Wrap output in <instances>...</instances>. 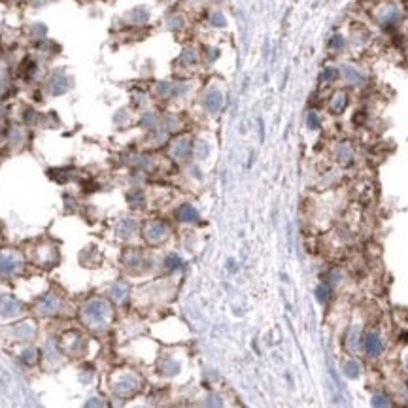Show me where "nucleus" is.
<instances>
[{
  "label": "nucleus",
  "instance_id": "obj_1",
  "mask_svg": "<svg viewBox=\"0 0 408 408\" xmlns=\"http://www.w3.org/2000/svg\"><path fill=\"white\" fill-rule=\"evenodd\" d=\"M363 346H365V351H367L368 356H378L380 351H382V348H384V342H382V338L376 332H370V335L365 337Z\"/></svg>",
  "mask_w": 408,
  "mask_h": 408
},
{
  "label": "nucleus",
  "instance_id": "obj_2",
  "mask_svg": "<svg viewBox=\"0 0 408 408\" xmlns=\"http://www.w3.org/2000/svg\"><path fill=\"white\" fill-rule=\"evenodd\" d=\"M346 104V97L342 93H338L337 97H332V102H331V108L335 112H340L342 108H344Z\"/></svg>",
  "mask_w": 408,
  "mask_h": 408
},
{
  "label": "nucleus",
  "instance_id": "obj_3",
  "mask_svg": "<svg viewBox=\"0 0 408 408\" xmlns=\"http://www.w3.org/2000/svg\"><path fill=\"white\" fill-rule=\"evenodd\" d=\"M180 217L181 219H186V221H191V219L197 217V212L193 210L191 206H183V208L180 210Z\"/></svg>",
  "mask_w": 408,
  "mask_h": 408
},
{
  "label": "nucleus",
  "instance_id": "obj_4",
  "mask_svg": "<svg viewBox=\"0 0 408 408\" xmlns=\"http://www.w3.org/2000/svg\"><path fill=\"white\" fill-rule=\"evenodd\" d=\"M346 373H348V376H351V378H356L357 374H359V365H357V363H348V365H346Z\"/></svg>",
  "mask_w": 408,
  "mask_h": 408
},
{
  "label": "nucleus",
  "instance_id": "obj_5",
  "mask_svg": "<svg viewBox=\"0 0 408 408\" xmlns=\"http://www.w3.org/2000/svg\"><path fill=\"white\" fill-rule=\"evenodd\" d=\"M338 72L335 70V68H325L323 70V74H321V80H325V82H329V80H335L337 78Z\"/></svg>",
  "mask_w": 408,
  "mask_h": 408
},
{
  "label": "nucleus",
  "instance_id": "obj_6",
  "mask_svg": "<svg viewBox=\"0 0 408 408\" xmlns=\"http://www.w3.org/2000/svg\"><path fill=\"white\" fill-rule=\"evenodd\" d=\"M342 46H344V38L342 36H335L331 40V47H335V49H340Z\"/></svg>",
  "mask_w": 408,
  "mask_h": 408
},
{
  "label": "nucleus",
  "instance_id": "obj_7",
  "mask_svg": "<svg viewBox=\"0 0 408 408\" xmlns=\"http://www.w3.org/2000/svg\"><path fill=\"white\" fill-rule=\"evenodd\" d=\"M308 125H310V128H318L320 121H318V116H316V114H310L308 116Z\"/></svg>",
  "mask_w": 408,
  "mask_h": 408
},
{
  "label": "nucleus",
  "instance_id": "obj_8",
  "mask_svg": "<svg viewBox=\"0 0 408 408\" xmlns=\"http://www.w3.org/2000/svg\"><path fill=\"white\" fill-rule=\"evenodd\" d=\"M327 299V289L325 287H320L318 289V301H325Z\"/></svg>",
  "mask_w": 408,
  "mask_h": 408
},
{
  "label": "nucleus",
  "instance_id": "obj_9",
  "mask_svg": "<svg viewBox=\"0 0 408 408\" xmlns=\"http://www.w3.org/2000/svg\"><path fill=\"white\" fill-rule=\"evenodd\" d=\"M374 404H390V402L384 397H374Z\"/></svg>",
  "mask_w": 408,
  "mask_h": 408
},
{
  "label": "nucleus",
  "instance_id": "obj_10",
  "mask_svg": "<svg viewBox=\"0 0 408 408\" xmlns=\"http://www.w3.org/2000/svg\"><path fill=\"white\" fill-rule=\"evenodd\" d=\"M406 367H408V361H406Z\"/></svg>",
  "mask_w": 408,
  "mask_h": 408
}]
</instances>
